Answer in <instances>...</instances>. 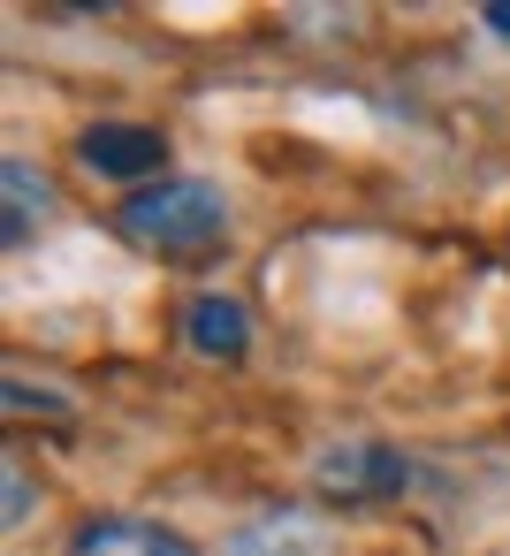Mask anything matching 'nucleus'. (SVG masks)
<instances>
[{
    "label": "nucleus",
    "instance_id": "0eeeda50",
    "mask_svg": "<svg viewBox=\"0 0 510 556\" xmlns=\"http://www.w3.org/2000/svg\"><path fill=\"white\" fill-rule=\"evenodd\" d=\"M54 214V191H47V176L24 161V153H9L0 161V244H31L39 237V222Z\"/></svg>",
    "mask_w": 510,
    "mask_h": 556
},
{
    "label": "nucleus",
    "instance_id": "423d86ee",
    "mask_svg": "<svg viewBox=\"0 0 510 556\" xmlns=\"http://www.w3.org/2000/svg\"><path fill=\"white\" fill-rule=\"evenodd\" d=\"M183 351H199V358H244L252 351V320H244V305L237 298H221V290H199L191 305H183Z\"/></svg>",
    "mask_w": 510,
    "mask_h": 556
},
{
    "label": "nucleus",
    "instance_id": "20e7f679",
    "mask_svg": "<svg viewBox=\"0 0 510 556\" xmlns=\"http://www.w3.org/2000/svg\"><path fill=\"white\" fill-rule=\"evenodd\" d=\"M221 556H343V533L320 518V510H297V503H275L244 526H229Z\"/></svg>",
    "mask_w": 510,
    "mask_h": 556
},
{
    "label": "nucleus",
    "instance_id": "f257e3e1",
    "mask_svg": "<svg viewBox=\"0 0 510 556\" xmlns=\"http://www.w3.org/2000/svg\"><path fill=\"white\" fill-rule=\"evenodd\" d=\"M115 229L153 260H191V252H214L229 237V199L206 176H161L145 191H123Z\"/></svg>",
    "mask_w": 510,
    "mask_h": 556
},
{
    "label": "nucleus",
    "instance_id": "7ed1b4c3",
    "mask_svg": "<svg viewBox=\"0 0 510 556\" xmlns=\"http://www.w3.org/2000/svg\"><path fill=\"white\" fill-rule=\"evenodd\" d=\"M313 480L335 503H381V495L411 488V465L388 442H328V450H313Z\"/></svg>",
    "mask_w": 510,
    "mask_h": 556
},
{
    "label": "nucleus",
    "instance_id": "39448f33",
    "mask_svg": "<svg viewBox=\"0 0 510 556\" xmlns=\"http://www.w3.org/2000/svg\"><path fill=\"white\" fill-rule=\"evenodd\" d=\"M62 556H199V548L161 518H85Z\"/></svg>",
    "mask_w": 510,
    "mask_h": 556
},
{
    "label": "nucleus",
    "instance_id": "6e6552de",
    "mask_svg": "<svg viewBox=\"0 0 510 556\" xmlns=\"http://www.w3.org/2000/svg\"><path fill=\"white\" fill-rule=\"evenodd\" d=\"M31 510H39V488L24 480V465H9V533H16V526H24Z\"/></svg>",
    "mask_w": 510,
    "mask_h": 556
},
{
    "label": "nucleus",
    "instance_id": "1a4fd4ad",
    "mask_svg": "<svg viewBox=\"0 0 510 556\" xmlns=\"http://www.w3.org/2000/svg\"><path fill=\"white\" fill-rule=\"evenodd\" d=\"M9 412H47V419H62V396H47V389H24V381H9Z\"/></svg>",
    "mask_w": 510,
    "mask_h": 556
},
{
    "label": "nucleus",
    "instance_id": "9d476101",
    "mask_svg": "<svg viewBox=\"0 0 510 556\" xmlns=\"http://www.w3.org/2000/svg\"><path fill=\"white\" fill-rule=\"evenodd\" d=\"M480 24H487L495 39H510V0H495V9H480Z\"/></svg>",
    "mask_w": 510,
    "mask_h": 556
},
{
    "label": "nucleus",
    "instance_id": "f03ea898",
    "mask_svg": "<svg viewBox=\"0 0 510 556\" xmlns=\"http://www.w3.org/2000/svg\"><path fill=\"white\" fill-rule=\"evenodd\" d=\"M77 161L92 176H107V184L145 191L168 168V130H153V123H85L77 130Z\"/></svg>",
    "mask_w": 510,
    "mask_h": 556
}]
</instances>
